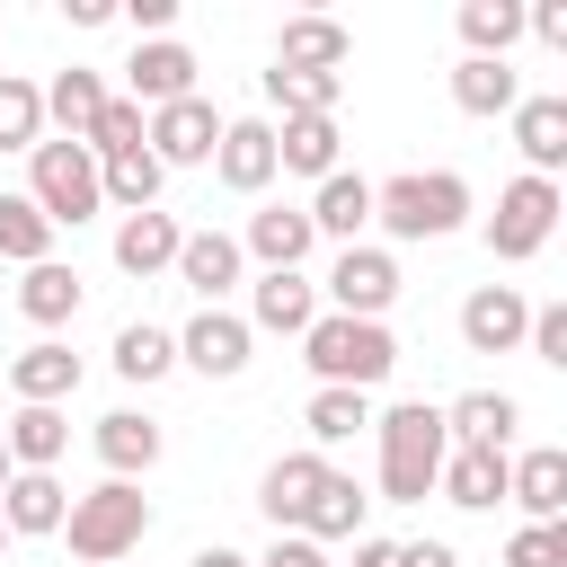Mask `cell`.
Returning <instances> with one entry per match:
<instances>
[{
  "label": "cell",
  "mask_w": 567,
  "mask_h": 567,
  "mask_svg": "<svg viewBox=\"0 0 567 567\" xmlns=\"http://www.w3.org/2000/svg\"><path fill=\"white\" fill-rule=\"evenodd\" d=\"M505 567H567V523H523L505 540Z\"/></svg>",
  "instance_id": "60d3db41"
},
{
  "label": "cell",
  "mask_w": 567,
  "mask_h": 567,
  "mask_svg": "<svg viewBox=\"0 0 567 567\" xmlns=\"http://www.w3.org/2000/svg\"><path fill=\"white\" fill-rule=\"evenodd\" d=\"M177 363H195L204 381L248 372V319H230V310H195V319H186V337H177Z\"/></svg>",
  "instance_id": "30bf717a"
},
{
  "label": "cell",
  "mask_w": 567,
  "mask_h": 567,
  "mask_svg": "<svg viewBox=\"0 0 567 567\" xmlns=\"http://www.w3.org/2000/svg\"><path fill=\"white\" fill-rule=\"evenodd\" d=\"M168 363H177V337H168V328H151V319H133V328L115 337V372H124V381H159Z\"/></svg>",
  "instance_id": "8d00e7d4"
},
{
  "label": "cell",
  "mask_w": 567,
  "mask_h": 567,
  "mask_svg": "<svg viewBox=\"0 0 567 567\" xmlns=\"http://www.w3.org/2000/svg\"><path fill=\"white\" fill-rule=\"evenodd\" d=\"M9 390L27 399V408H53V399H71L80 390V354L71 346H27V354H9Z\"/></svg>",
  "instance_id": "7c38bea8"
},
{
  "label": "cell",
  "mask_w": 567,
  "mask_h": 567,
  "mask_svg": "<svg viewBox=\"0 0 567 567\" xmlns=\"http://www.w3.org/2000/svg\"><path fill=\"white\" fill-rule=\"evenodd\" d=\"M195 567H248V558H239V549H221V540H213V549H195Z\"/></svg>",
  "instance_id": "c3c4849f"
},
{
  "label": "cell",
  "mask_w": 567,
  "mask_h": 567,
  "mask_svg": "<svg viewBox=\"0 0 567 567\" xmlns=\"http://www.w3.org/2000/svg\"><path fill=\"white\" fill-rule=\"evenodd\" d=\"M363 505H372V496H363L346 470H328V478L310 487V505H301V523H292V532H301V540H346V532L363 523Z\"/></svg>",
  "instance_id": "603a6c76"
},
{
  "label": "cell",
  "mask_w": 567,
  "mask_h": 567,
  "mask_svg": "<svg viewBox=\"0 0 567 567\" xmlns=\"http://www.w3.org/2000/svg\"><path fill=\"white\" fill-rule=\"evenodd\" d=\"M168 18H177V0H133V27H142V35H159Z\"/></svg>",
  "instance_id": "f6af8a7d"
},
{
  "label": "cell",
  "mask_w": 567,
  "mask_h": 567,
  "mask_svg": "<svg viewBox=\"0 0 567 567\" xmlns=\"http://www.w3.org/2000/svg\"><path fill=\"white\" fill-rule=\"evenodd\" d=\"M523 328H532V301H523L514 284H487V292L461 301V346H470V354H514Z\"/></svg>",
  "instance_id": "ba28073f"
},
{
  "label": "cell",
  "mask_w": 567,
  "mask_h": 567,
  "mask_svg": "<svg viewBox=\"0 0 567 567\" xmlns=\"http://www.w3.org/2000/svg\"><path fill=\"white\" fill-rule=\"evenodd\" d=\"M177 284L186 292H204V310L239 284V239H221V230H195V239H177Z\"/></svg>",
  "instance_id": "4fadbf2b"
},
{
  "label": "cell",
  "mask_w": 567,
  "mask_h": 567,
  "mask_svg": "<svg viewBox=\"0 0 567 567\" xmlns=\"http://www.w3.org/2000/svg\"><path fill=\"white\" fill-rule=\"evenodd\" d=\"M0 549H9V523H0Z\"/></svg>",
  "instance_id": "f907efd6"
},
{
  "label": "cell",
  "mask_w": 567,
  "mask_h": 567,
  "mask_svg": "<svg viewBox=\"0 0 567 567\" xmlns=\"http://www.w3.org/2000/svg\"><path fill=\"white\" fill-rule=\"evenodd\" d=\"M0 257H18V266H44L53 257V221L27 195H0Z\"/></svg>",
  "instance_id": "836d02e7"
},
{
  "label": "cell",
  "mask_w": 567,
  "mask_h": 567,
  "mask_svg": "<svg viewBox=\"0 0 567 567\" xmlns=\"http://www.w3.org/2000/svg\"><path fill=\"white\" fill-rule=\"evenodd\" d=\"M399 567H461V558H452V540H408Z\"/></svg>",
  "instance_id": "ee69618b"
},
{
  "label": "cell",
  "mask_w": 567,
  "mask_h": 567,
  "mask_svg": "<svg viewBox=\"0 0 567 567\" xmlns=\"http://www.w3.org/2000/svg\"><path fill=\"white\" fill-rule=\"evenodd\" d=\"M301 363L319 372V390H372V381H390L399 346H390L381 319H346V310H328V319L301 328Z\"/></svg>",
  "instance_id": "6da1fadb"
},
{
  "label": "cell",
  "mask_w": 567,
  "mask_h": 567,
  "mask_svg": "<svg viewBox=\"0 0 567 567\" xmlns=\"http://www.w3.org/2000/svg\"><path fill=\"white\" fill-rule=\"evenodd\" d=\"M514 142H523L532 177L567 168V97H523V106H514Z\"/></svg>",
  "instance_id": "e0dca14e"
},
{
  "label": "cell",
  "mask_w": 567,
  "mask_h": 567,
  "mask_svg": "<svg viewBox=\"0 0 567 567\" xmlns=\"http://www.w3.org/2000/svg\"><path fill=\"white\" fill-rule=\"evenodd\" d=\"M461 213H470V186L452 168H408V177L372 186V221H390V239H443V230H461Z\"/></svg>",
  "instance_id": "3957f363"
},
{
  "label": "cell",
  "mask_w": 567,
  "mask_h": 567,
  "mask_svg": "<svg viewBox=\"0 0 567 567\" xmlns=\"http://www.w3.org/2000/svg\"><path fill=\"white\" fill-rule=\"evenodd\" d=\"M461 35H470L478 62H505V44L523 35V9L514 0H461Z\"/></svg>",
  "instance_id": "d6a6232c"
},
{
  "label": "cell",
  "mask_w": 567,
  "mask_h": 567,
  "mask_svg": "<svg viewBox=\"0 0 567 567\" xmlns=\"http://www.w3.org/2000/svg\"><path fill=\"white\" fill-rule=\"evenodd\" d=\"M0 487H9V443H0Z\"/></svg>",
  "instance_id": "681fc988"
},
{
  "label": "cell",
  "mask_w": 567,
  "mask_h": 567,
  "mask_svg": "<svg viewBox=\"0 0 567 567\" xmlns=\"http://www.w3.org/2000/svg\"><path fill=\"white\" fill-rule=\"evenodd\" d=\"M35 133H44V89L0 71V151H35Z\"/></svg>",
  "instance_id": "e575fe53"
},
{
  "label": "cell",
  "mask_w": 567,
  "mask_h": 567,
  "mask_svg": "<svg viewBox=\"0 0 567 567\" xmlns=\"http://www.w3.org/2000/svg\"><path fill=\"white\" fill-rule=\"evenodd\" d=\"M97 106H106V89H97V71H80V62H71V71H62L53 89H44V115H53V124H62L71 142H89Z\"/></svg>",
  "instance_id": "1f68e13d"
},
{
  "label": "cell",
  "mask_w": 567,
  "mask_h": 567,
  "mask_svg": "<svg viewBox=\"0 0 567 567\" xmlns=\"http://www.w3.org/2000/svg\"><path fill=\"white\" fill-rule=\"evenodd\" d=\"M221 186L230 195H257L266 177H275V124H221Z\"/></svg>",
  "instance_id": "ac0fdd59"
},
{
  "label": "cell",
  "mask_w": 567,
  "mask_h": 567,
  "mask_svg": "<svg viewBox=\"0 0 567 567\" xmlns=\"http://www.w3.org/2000/svg\"><path fill=\"white\" fill-rule=\"evenodd\" d=\"M248 310H257V328H275V337H301V328L319 319V292H310L301 275H266Z\"/></svg>",
  "instance_id": "f546056e"
},
{
  "label": "cell",
  "mask_w": 567,
  "mask_h": 567,
  "mask_svg": "<svg viewBox=\"0 0 567 567\" xmlns=\"http://www.w3.org/2000/svg\"><path fill=\"white\" fill-rule=\"evenodd\" d=\"M505 478H514V461H505V452L461 443V452H443V478H434V487H443L452 505H470V514H478V505H496V496H505Z\"/></svg>",
  "instance_id": "5bb4252c"
},
{
  "label": "cell",
  "mask_w": 567,
  "mask_h": 567,
  "mask_svg": "<svg viewBox=\"0 0 567 567\" xmlns=\"http://www.w3.org/2000/svg\"><path fill=\"white\" fill-rule=\"evenodd\" d=\"M558 230V186L549 177H514L505 195H496V213H487V257H532L540 239Z\"/></svg>",
  "instance_id": "8992f818"
},
{
  "label": "cell",
  "mask_w": 567,
  "mask_h": 567,
  "mask_svg": "<svg viewBox=\"0 0 567 567\" xmlns=\"http://www.w3.org/2000/svg\"><path fill=\"white\" fill-rule=\"evenodd\" d=\"M142 151H151L159 168H195V159H213V151H221V115H213L204 97L151 106V124H142Z\"/></svg>",
  "instance_id": "52a82bcc"
},
{
  "label": "cell",
  "mask_w": 567,
  "mask_h": 567,
  "mask_svg": "<svg viewBox=\"0 0 567 567\" xmlns=\"http://www.w3.org/2000/svg\"><path fill=\"white\" fill-rule=\"evenodd\" d=\"M0 443H9V461H27V470H53V461H62V443H71V425H62V408H18Z\"/></svg>",
  "instance_id": "4dcf8cb0"
},
{
  "label": "cell",
  "mask_w": 567,
  "mask_h": 567,
  "mask_svg": "<svg viewBox=\"0 0 567 567\" xmlns=\"http://www.w3.org/2000/svg\"><path fill=\"white\" fill-rule=\"evenodd\" d=\"M97 461H106L115 478H133V470H151V461H159V425H151V416H133V408H115V416H97Z\"/></svg>",
  "instance_id": "484cf974"
},
{
  "label": "cell",
  "mask_w": 567,
  "mask_h": 567,
  "mask_svg": "<svg viewBox=\"0 0 567 567\" xmlns=\"http://www.w3.org/2000/svg\"><path fill=\"white\" fill-rule=\"evenodd\" d=\"M372 425H381V487H390V505H425L434 478H443V452H452L443 408L408 399V408H390V416H372Z\"/></svg>",
  "instance_id": "7a4b0ae2"
},
{
  "label": "cell",
  "mask_w": 567,
  "mask_h": 567,
  "mask_svg": "<svg viewBox=\"0 0 567 567\" xmlns=\"http://www.w3.org/2000/svg\"><path fill=\"white\" fill-rule=\"evenodd\" d=\"M62 9H71V27H106L115 18V0H62Z\"/></svg>",
  "instance_id": "bcb514c9"
},
{
  "label": "cell",
  "mask_w": 567,
  "mask_h": 567,
  "mask_svg": "<svg viewBox=\"0 0 567 567\" xmlns=\"http://www.w3.org/2000/svg\"><path fill=\"white\" fill-rule=\"evenodd\" d=\"M354 567H399V540H354Z\"/></svg>",
  "instance_id": "7dc6e473"
},
{
  "label": "cell",
  "mask_w": 567,
  "mask_h": 567,
  "mask_svg": "<svg viewBox=\"0 0 567 567\" xmlns=\"http://www.w3.org/2000/svg\"><path fill=\"white\" fill-rule=\"evenodd\" d=\"M62 532H71V558H89V567H115V558H124V549L151 532V505H142V487H133V478H106V487L71 496Z\"/></svg>",
  "instance_id": "277c9868"
},
{
  "label": "cell",
  "mask_w": 567,
  "mask_h": 567,
  "mask_svg": "<svg viewBox=\"0 0 567 567\" xmlns=\"http://www.w3.org/2000/svg\"><path fill=\"white\" fill-rule=\"evenodd\" d=\"M514 425H523V408H514L505 390H470V399L443 408V434H461V443H478V452H505Z\"/></svg>",
  "instance_id": "ffe728a7"
},
{
  "label": "cell",
  "mask_w": 567,
  "mask_h": 567,
  "mask_svg": "<svg viewBox=\"0 0 567 567\" xmlns=\"http://www.w3.org/2000/svg\"><path fill=\"white\" fill-rule=\"evenodd\" d=\"M124 71H133V106H177V97H195V53L168 44V35H159V44H133Z\"/></svg>",
  "instance_id": "8fae6325"
},
{
  "label": "cell",
  "mask_w": 567,
  "mask_h": 567,
  "mask_svg": "<svg viewBox=\"0 0 567 567\" xmlns=\"http://www.w3.org/2000/svg\"><path fill=\"white\" fill-rule=\"evenodd\" d=\"M275 168L337 177V124H328V115H284V133H275Z\"/></svg>",
  "instance_id": "cb8c5ba5"
},
{
  "label": "cell",
  "mask_w": 567,
  "mask_h": 567,
  "mask_svg": "<svg viewBox=\"0 0 567 567\" xmlns=\"http://www.w3.org/2000/svg\"><path fill=\"white\" fill-rule=\"evenodd\" d=\"M346 53L354 44L337 18H284V35H275V71H337Z\"/></svg>",
  "instance_id": "2e32d148"
},
{
  "label": "cell",
  "mask_w": 567,
  "mask_h": 567,
  "mask_svg": "<svg viewBox=\"0 0 567 567\" xmlns=\"http://www.w3.org/2000/svg\"><path fill=\"white\" fill-rule=\"evenodd\" d=\"M505 496H514L532 523H558V514H567V452H523L514 478H505Z\"/></svg>",
  "instance_id": "7402d4cb"
},
{
  "label": "cell",
  "mask_w": 567,
  "mask_h": 567,
  "mask_svg": "<svg viewBox=\"0 0 567 567\" xmlns=\"http://www.w3.org/2000/svg\"><path fill=\"white\" fill-rule=\"evenodd\" d=\"M177 239H186V230H177L168 213H133V221L115 230V266H124V275H159V266H177Z\"/></svg>",
  "instance_id": "d4e9b609"
},
{
  "label": "cell",
  "mask_w": 567,
  "mask_h": 567,
  "mask_svg": "<svg viewBox=\"0 0 567 567\" xmlns=\"http://www.w3.org/2000/svg\"><path fill=\"white\" fill-rule=\"evenodd\" d=\"M452 97H461V115H505V106H523V80L505 71V62H461L452 71Z\"/></svg>",
  "instance_id": "83f0119b"
},
{
  "label": "cell",
  "mask_w": 567,
  "mask_h": 567,
  "mask_svg": "<svg viewBox=\"0 0 567 567\" xmlns=\"http://www.w3.org/2000/svg\"><path fill=\"white\" fill-rule=\"evenodd\" d=\"M62 514H71V496H62L53 470H18V478L0 487V523H9V532H62Z\"/></svg>",
  "instance_id": "9a60e30c"
},
{
  "label": "cell",
  "mask_w": 567,
  "mask_h": 567,
  "mask_svg": "<svg viewBox=\"0 0 567 567\" xmlns=\"http://www.w3.org/2000/svg\"><path fill=\"white\" fill-rule=\"evenodd\" d=\"M328 292H337L346 319H381V310L399 301V266H390L381 248H346V257L328 266Z\"/></svg>",
  "instance_id": "9c48e42d"
},
{
  "label": "cell",
  "mask_w": 567,
  "mask_h": 567,
  "mask_svg": "<svg viewBox=\"0 0 567 567\" xmlns=\"http://www.w3.org/2000/svg\"><path fill=\"white\" fill-rule=\"evenodd\" d=\"M248 567H328V558H319V540H301V532H292V540H275L266 558H248Z\"/></svg>",
  "instance_id": "7bdbcfd3"
},
{
  "label": "cell",
  "mask_w": 567,
  "mask_h": 567,
  "mask_svg": "<svg viewBox=\"0 0 567 567\" xmlns=\"http://www.w3.org/2000/svg\"><path fill=\"white\" fill-rule=\"evenodd\" d=\"M363 221H372V186H363V177H346V168H337V177H319L310 230H337V239L354 248V230H363Z\"/></svg>",
  "instance_id": "f1b7e54d"
},
{
  "label": "cell",
  "mask_w": 567,
  "mask_h": 567,
  "mask_svg": "<svg viewBox=\"0 0 567 567\" xmlns=\"http://www.w3.org/2000/svg\"><path fill=\"white\" fill-rule=\"evenodd\" d=\"M310 239H319V230H310V213H301V204H266V213L248 221V248L266 257V275H292V266L310 257Z\"/></svg>",
  "instance_id": "d6986e66"
},
{
  "label": "cell",
  "mask_w": 567,
  "mask_h": 567,
  "mask_svg": "<svg viewBox=\"0 0 567 567\" xmlns=\"http://www.w3.org/2000/svg\"><path fill=\"white\" fill-rule=\"evenodd\" d=\"M301 425H310V434H319V443H354V434H363V425H372V399H363V390H319V399H310V416H301Z\"/></svg>",
  "instance_id": "74e56055"
},
{
  "label": "cell",
  "mask_w": 567,
  "mask_h": 567,
  "mask_svg": "<svg viewBox=\"0 0 567 567\" xmlns=\"http://www.w3.org/2000/svg\"><path fill=\"white\" fill-rule=\"evenodd\" d=\"M266 97L284 115H328L337 106V71H266Z\"/></svg>",
  "instance_id": "f35d334b"
},
{
  "label": "cell",
  "mask_w": 567,
  "mask_h": 567,
  "mask_svg": "<svg viewBox=\"0 0 567 567\" xmlns=\"http://www.w3.org/2000/svg\"><path fill=\"white\" fill-rule=\"evenodd\" d=\"M27 204H35L53 230H62V221L80 230V221L106 204V195H97V159H89V142H35V186H27Z\"/></svg>",
  "instance_id": "5b68a950"
},
{
  "label": "cell",
  "mask_w": 567,
  "mask_h": 567,
  "mask_svg": "<svg viewBox=\"0 0 567 567\" xmlns=\"http://www.w3.org/2000/svg\"><path fill=\"white\" fill-rule=\"evenodd\" d=\"M18 310H27L35 328H62V319L80 310V275H71L62 257H44V266H27V284H18Z\"/></svg>",
  "instance_id": "4316f807"
},
{
  "label": "cell",
  "mask_w": 567,
  "mask_h": 567,
  "mask_svg": "<svg viewBox=\"0 0 567 567\" xmlns=\"http://www.w3.org/2000/svg\"><path fill=\"white\" fill-rule=\"evenodd\" d=\"M523 337H532V354H540V363H567V301L532 310V328H523Z\"/></svg>",
  "instance_id": "b9f144b4"
},
{
  "label": "cell",
  "mask_w": 567,
  "mask_h": 567,
  "mask_svg": "<svg viewBox=\"0 0 567 567\" xmlns=\"http://www.w3.org/2000/svg\"><path fill=\"white\" fill-rule=\"evenodd\" d=\"M97 195H115L124 213H151V195H159V159H151V151H124V159H97Z\"/></svg>",
  "instance_id": "d590c367"
},
{
  "label": "cell",
  "mask_w": 567,
  "mask_h": 567,
  "mask_svg": "<svg viewBox=\"0 0 567 567\" xmlns=\"http://www.w3.org/2000/svg\"><path fill=\"white\" fill-rule=\"evenodd\" d=\"M124 151H142V106L133 97H106L97 124H89V159H124Z\"/></svg>",
  "instance_id": "ab89813d"
},
{
  "label": "cell",
  "mask_w": 567,
  "mask_h": 567,
  "mask_svg": "<svg viewBox=\"0 0 567 567\" xmlns=\"http://www.w3.org/2000/svg\"><path fill=\"white\" fill-rule=\"evenodd\" d=\"M328 478V461L319 452H284L266 478H257V505H266V523L284 532V523H301V505H310V487Z\"/></svg>",
  "instance_id": "44dd1931"
}]
</instances>
